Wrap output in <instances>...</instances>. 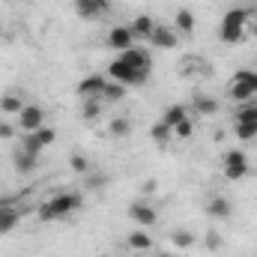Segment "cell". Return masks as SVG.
<instances>
[{"label":"cell","instance_id":"1","mask_svg":"<svg viewBox=\"0 0 257 257\" xmlns=\"http://www.w3.org/2000/svg\"><path fill=\"white\" fill-rule=\"evenodd\" d=\"M81 194L78 192H60L54 197H48L42 206H39V218L42 221H60V218H69L75 209H81Z\"/></svg>","mask_w":257,"mask_h":257},{"label":"cell","instance_id":"2","mask_svg":"<svg viewBox=\"0 0 257 257\" xmlns=\"http://www.w3.org/2000/svg\"><path fill=\"white\" fill-rule=\"evenodd\" d=\"M248 21H251V12H248V9H230V12H224V18H221V24H218V39L227 42V45L239 42V39L245 36Z\"/></svg>","mask_w":257,"mask_h":257},{"label":"cell","instance_id":"3","mask_svg":"<svg viewBox=\"0 0 257 257\" xmlns=\"http://www.w3.org/2000/svg\"><path fill=\"white\" fill-rule=\"evenodd\" d=\"M227 96L233 99V102H251L257 96V72L254 69H239V72H233V78H230V84H227Z\"/></svg>","mask_w":257,"mask_h":257},{"label":"cell","instance_id":"4","mask_svg":"<svg viewBox=\"0 0 257 257\" xmlns=\"http://www.w3.org/2000/svg\"><path fill=\"white\" fill-rule=\"evenodd\" d=\"M108 78L117 81V84H123V87H132V84H144V81H147V72L128 66L123 57H114L111 66H108Z\"/></svg>","mask_w":257,"mask_h":257},{"label":"cell","instance_id":"5","mask_svg":"<svg viewBox=\"0 0 257 257\" xmlns=\"http://www.w3.org/2000/svg\"><path fill=\"white\" fill-rule=\"evenodd\" d=\"M221 171H224V177H227L230 183H236V180L248 177L251 165H248V159H245V153H242V150H227V153H224V159H221Z\"/></svg>","mask_w":257,"mask_h":257},{"label":"cell","instance_id":"6","mask_svg":"<svg viewBox=\"0 0 257 257\" xmlns=\"http://www.w3.org/2000/svg\"><path fill=\"white\" fill-rule=\"evenodd\" d=\"M236 138L239 141H251L257 138V105L254 102H245L236 114Z\"/></svg>","mask_w":257,"mask_h":257},{"label":"cell","instance_id":"7","mask_svg":"<svg viewBox=\"0 0 257 257\" xmlns=\"http://www.w3.org/2000/svg\"><path fill=\"white\" fill-rule=\"evenodd\" d=\"M108 81H111L108 75H87V78L78 84V96H81V99H102Z\"/></svg>","mask_w":257,"mask_h":257},{"label":"cell","instance_id":"8","mask_svg":"<svg viewBox=\"0 0 257 257\" xmlns=\"http://www.w3.org/2000/svg\"><path fill=\"white\" fill-rule=\"evenodd\" d=\"M21 221V209L12 203V197H0V236L15 230Z\"/></svg>","mask_w":257,"mask_h":257},{"label":"cell","instance_id":"9","mask_svg":"<svg viewBox=\"0 0 257 257\" xmlns=\"http://www.w3.org/2000/svg\"><path fill=\"white\" fill-rule=\"evenodd\" d=\"M45 126V111H42V105H24V111L18 114V128H24V135L27 132H36V128Z\"/></svg>","mask_w":257,"mask_h":257},{"label":"cell","instance_id":"10","mask_svg":"<svg viewBox=\"0 0 257 257\" xmlns=\"http://www.w3.org/2000/svg\"><path fill=\"white\" fill-rule=\"evenodd\" d=\"M147 42H153V48H159V51H171V48H177L180 33H177L174 27H162V24H156L153 36H150Z\"/></svg>","mask_w":257,"mask_h":257},{"label":"cell","instance_id":"11","mask_svg":"<svg viewBox=\"0 0 257 257\" xmlns=\"http://www.w3.org/2000/svg\"><path fill=\"white\" fill-rule=\"evenodd\" d=\"M128 218H132L135 224H141V227H150V224H156V221H159L156 209H153L150 203H144V200H135V203L128 206Z\"/></svg>","mask_w":257,"mask_h":257},{"label":"cell","instance_id":"12","mask_svg":"<svg viewBox=\"0 0 257 257\" xmlns=\"http://www.w3.org/2000/svg\"><path fill=\"white\" fill-rule=\"evenodd\" d=\"M108 9H111V0H75V12H78L81 18H87V21L105 15Z\"/></svg>","mask_w":257,"mask_h":257},{"label":"cell","instance_id":"13","mask_svg":"<svg viewBox=\"0 0 257 257\" xmlns=\"http://www.w3.org/2000/svg\"><path fill=\"white\" fill-rule=\"evenodd\" d=\"M206 215L209 218H215V221H227L230 215H233V206H230V200L227 197H209L206 200Z\"/></svg>","mask_w":257,"mask_h":257},{"label":"cell","instance_id":"14","mask_svg":"<svg viewBox=\"0 0 257 257\" xmlns=\"http://www.w3.org/2000/svg\"><path fill=\"white\" fill-rule=\"evenodd\" d=\"M108 45L120 54V51H128L132 45H135V36H132V30H128V24L126 27H114L111 33H108Z\"/></svg>","mask_w":257,"mask_h":257},{"label":"cell","instance_id":"15","mask_svg":"<svg viewBox=\"0 0 257 257\" xmlns=\"http://www.w3.org/2000/svg\"><path fill=\"white\" fill-rule=\"evenodd\" d=\"M126 245L132 251H153L156 248V242H153V236L147 230H132L126 236Z\"/></svg>","mask_w":257,"mask_h":257},{"label":"cell","instance_id":"16","mask_svg":"<svg viewBox=\"0 0 257 257\" xmlns=\"http://www.w3.org/2000/svg\"><path fill=\"white\" fill-rule=\"evenodd\" d=\"M128 30H132V36H135V39H150V36H153V30H156V21H153L150 15H138V18L128 24Z\"/></svg>","mask_w":257,"mask_h":257},{"label":"cell","instance_id":"17","mask_svg":"<svg viewBox=\"0 0 257 257\" xmlns=\"http://www.w3.org/2000/svg\"><path fill=\"white\" fill-rule=\"evenodd\" d=\"M186 117H189V111H186V105H168V111H165V117H162V123H165V126L171 128V132H174V128H177L180 123H183V120H186Z\"/></svg>","mask_w":257,"mask_h":257},{"label":"cell","instance_id":"18","mask_svg":"<svg viewBox=\"0 0 257 257\" xmlns=\"http://www.w3.org/2000/svg\"><path fill=\"white\" fill-rule=\"evenodd\" d=\"M102 108H105L102 99H84V105H81V120H84V123H93V120L102 114Z\"/></svg>","mask_w":257,"mask_h":257},{"label":"cell","instance_id":"19","mask_svg":"<svg viewBox=\"0 0 257 257\" xmlns=\"http://www.w3.org/2000/svg\"><path fill=\"white\" fill-rule=\"evenodd\" d=\"M21 111H24V102H21L15 93H6V96H0V114H9V117L15 114V117H18Z\"/></svg>","mask_w":257,"mask_h":257},{"label":"cell","instance_id":"20","mask_svg":"<svg viewBox=\"0 0 257 257\" xmlns=\"http://www.w3.org/2000/svg\"><path fill=\"white\" fill-rule=\"evenodd\" d=\"M194 111H197V114L212 117V114L218 111V102H215L212 96H200V93H197V96H194Z\"/></svg>","mask_w":257,"mask_h":257},{"label":"cell","instance_id":"21","mask_svg":"<svg viewBox=\"0 0 257 257\" xmlns=\"http://www.w3.org/2000/svg\"><path fill=\"white\" fill-rule=\"evenodd\" d=\"M177 33H192L194 30V15L192 9H177Z\"/></svg>","mask_w":257,"mask_h":257},{"label":"cell","instance_id":"22","mask_svg":"<svg viewBox=\"0 0 257 257\" xmlns=\"http://www.w3.org/2000/svg\"><path fill=\"white\" fill-rule=\"evenodd\" d=\"M123 96H126V87L117 84V81H108V87H105V93H102V102L111 105V102H120Z\"/></svg>","mask_w":257,"mask_h":257},{"label":"cell","instance_id":"23","mask_svg":"<svg viewBox=\"0 0 257 257\" xmlns=\"http://www.w3.org/2000/svg\"><path fill=\"white\" fill-rule=\"evenodd\" d=\"M171 242H174L177 248H192V245H194V233H192V230H183V227H177V230L171 233Z\"/></svg>","mask_w":257,"mask_h":257},{"label":"cell","instance_id":"24","mask_svg":"<svg viewBox=\"0 0 257 257\" xmlns=\"http://www.w3.org/2000/svg\"><path fill=\"white\" fill-rule=\"evenodd\" d=\"M150 138H153V141H156V144H159V147H165V144H168V141H171V138H174V132H171V128L165 126V123H162V120H159V123H156V126L150 128Z\"/></svg>","mask_w":257,"mask_h":257},{"label":"cell","instance_id":"25","mask_svg":"<svg viewBox=\"0 0 257 257\" xmlns=\"http://www.w3.org/2000/svg\"><path fill=\"white\" fill-rule=\"evenodd\" d=\"M15 168H18L21 174L33 171V168H36V156H27L24 150H18V153H15Z\"/></svg>","mask_w":257,"mask_h":257},{"label":"cell","instance_id":"26","mask_svg":"<svg viewBox=\"0 0 257 257\" xmlns=\"http://www.w3.org/2000/svg\"><path fill=\"white\" fill-rule=\"evenodd\" d=\"M108 132H111L114 138H126L128 132H132V123H128L126 117H117V120L108 123Z\"/></svg>","mask_w":257,"mask_h":257},{"label":"cell","instance_id":"27","mask_svg":"<svg viewBox=\"0 0 257 257\" xmlns=\"http://www.w3.org/2000/svg\"><path fill=\"white\" fill-rule=\"evenodd\" d=\"M33 135H36V141H39L42 147H51V144H57V128H48V126H42V128H36Z\"/></svg>","mask_w":257,"mask_h":257},{"label":"cell","instance_id":"28","mask_svg":"<svg viewBox=\"0 0 257 257\" xmlns=\"http://www.w3.org/2000/svg\"><path fill=\"white\" fill-rule=\"evenodd\" d=\"M69 168H72L75 174H87V171H90V162H87L81 153H72V156H69Z\"/></svg>","mask_w":257,"mask_h":257},{"label":"cell","instance_id":"29","mask_svg":"<svg viewBox=\"0 0 257 257\" xmlns=\"http://www.w3.org/2000/svg\"><path fill=\"white\" fill-rule=\"evenodd\" d=\"M174 135H177V138H192V135H194V123H192V117H186V120H183L180 126L174 128Z\"/></svg>","mask_w":257,"mask_h":257},{"label":"cell","instance_id":"30","mask_svg":"<svg viewBox=\"0 0 257 257\" xmlns=\"http://www.w3.org/2000/svg\"><path fill=\"white\" fill-rule=\"evenodd\" d=\"M206 248H209V251H218V248H221V236H218L215 230L206 233Z\"/></svg>","mask_w":257,"mask_h":257},{"label":"cell","instance_id":"31","mask_svg":"<svg viewBox=\"0 0 257 257\" xmlns=\"http://www.w3.org/2000/svg\"><path fill=\"white\" fill-rule=\"evenodd\" d=\"M12 135H15V126L9 120H0V141H9Z\"/></svg>","mask_w":257,"mask_h":257},{"label":"cell","instance_id":"32","mask_svg":"<svg viewBox=\"0 0 257 257\" xmlns=\"http://www.w3.org/2000/svg\"><path fill=\"white\" fill-rule=\"evenodd\" d=\"M156 189H159V186H156V180H147V183H144V192H147V194L156 192Z\"/></svg>","mask_w":257,"mask_h":257},{"label":"cell","instance_id":"33","mask_svg":"<svg viewBox=\"0 0 257 257\" xmlns=\"http://www.w3.org/2000/svg\"><path fill=\"white\" fill-rule=\"evenodd\" d=\"M153 257H177V254H171V251H156Z\"/></svg>","mask_w":257,"mask_h":257},{"label":"cell","instance_id":"34","mask_svg":"<svg viewBox=\"0 0 257 257\" xmlns=\"http://www.w3.org/2000/svg\"><path fill=\"white\" fill-rule=\"evenodd\" d=\"M251 33H254V36H257V21H254V27H251Z\"/></svg>","mask_w":257,"mask_h":257},{"label":"cell","instance_id":"35","mask_svg":"<svg viewBox=\"0 0 257 257\" xmlns=\"http://www.w3.org/2000/svg\"><path fill=\"white\" fill-rule=\"evenodd\" d=\"M0 33H3V27H0Z\"/></svg>","mask_w":257,"mask_h":257}]
</instances>
